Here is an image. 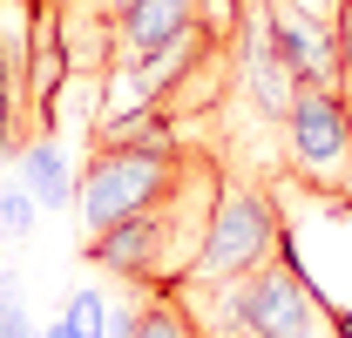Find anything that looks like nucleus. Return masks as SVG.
Listing matches in <instances>:
<instances>
[{
	"instance_id": "f257e3e1",
	"label": "nucleus",
	"mask_w": 352,
	"mask_h": 338,
	"mask_svg": "<svg viewBox=\"0 0 352 338\" xmlns=\"http://www.w3.org/2000/svg\"><path fill=\"white\" fill-rule=\"evenodd\" d=\"M285 237H292V230H285L278 196L264 190L258 176H230V169H223V190H217V203H210L204 244L190 257V278H183V284H237V278L258 271Z\"/></svg>"
},
{
	"instance_id": "f03ea898",
	"label": "nucleus",
	"mask_w": 352,
	"mask_h": 338,
	"mask_svg": "<svg viewBox=\"0 0 352 338\" xmlns=\"http://www.w3.org/2000/svg\"><path fill=\"white\" fill-rule=\"evenodd\" d=\"M183 169H190L183 142L176 149H95L82 183H75V223H82V237H95V230H109V223H122L135 210H156L183 183Z\"/></svg>"
},
{
	"instance_id": "7ed1b4c3",
	"label": "nucleus",
	"mask_w": 352,
	"mask_h": 338,
	"mask_svg": "<svg viewBox=\"0 0 352 338\" xmlns=\"http://www.w3.org/2000/svg\"><path fill=\"white\" fill-rule=\"evenodd\" d=\"M278 142H285V176L305 196L352 210V115L339 88H298Z\"/></svg>"
},
{
	"instance_id": "20e7f679",
	"label": "nucleus",
	"mask_w": 352,
	"mask_h": 338,
	"mask_svg": "<svg viewBox=\"0 0 352 338\" xmlns=\"http://www.w3.org/2000/svg\"><path fill=\"white\" fill-rule=\"evenodd\" d=\"M271 41H278V61H285L292 88H339L346 54H339V21L332 14L271 0Z\"/></svg>"
},
{
	"instance_id": "39448f33",
	"label": "nucleus",
	"mask_w": 352,
	"mask_h": 338,
	"mask_svg": "<svg viewBox=\"0 0 352 338\" xmlns=\"http://www.w3.org/2000/svg\"><path fill=\"white\" fill-rule=\"evenodd\" d=\"M190 27H197V0H129L116 14V68L183 41Z\"/></svg>"
},
{
	"instance_id": "423d86ee",
	"label": "nucleus",
	"mask_w": 352,
	"mask_h": 338,
	"mask_svg": "<svg viewBox=\"0 0 352 338\" xmlns=\"http://www.w3.org/2000/svg\"><path fill=\"white\" fill-rule=\"evenodd\" d=\"M21 183L34 190V203H75V183H68V163H61V149L47 142V135H34L28 149H21Z\"/></svg>"
},
{
	"instance_id": "0eeeda50",
	"label": "nucleus",
	"mask_w": 352,
	"mask_h": 338,
	"mask_svg": "<svg viewBox=\"0 0 352 338\" xmlns=\"http://www.w3.org/2000/svg\"><path fill=\"white\" fill-rule=\"evenodd\" d=\"M135 338H204V325L183 304V291H142V325H135Z\"/></svg>"
},
{
	"instance_id": "6e6552de",
	"label": "nucleus",
	"mask_w": 352,
	"mask_h": 338,
	"mask_svg": "<svg viewBox=\"0 0 352 338\" xmlns=\"http://www.w3.org/2000/svg\"><path fill=\"white\" fill-rule=\"evenodd\" d=\"M34 216H41V203H34V190H28V183L0 190V237H28V230H34Z\"/></svg>"
},
{
	"instance_id": "1a4fd4ad",
	"label": "nucleus",
	"mask_w": 352,
	"mask_h": 338,
	"mask_svg": "<svg viewBox=\"0 0 352 338\" xmlns=\"http://www.w3.org/2000/svg\"><path fill=\"white\" fill-rule=\"evenodd\" d=\"M47 338H102V325H82V318H68V311H61V318H54V332Z\"/></svg>"
},
{
	"instance_id": "9d476101",
	"label": "nucleus",
	"mask_w": 352,
	"mask_h": 338,
	"mask_svg": "<svg viewBox=\"0 0 352 338\" xmlns=\"http://www.w3.org/2000/svg\"><path fill=\"white\" fill-rule=\"evenodd\" d=\"M88 7H95V14H102V21H109V41H116V14H122V7H129V0H88Z\"/></svg>"
},
{
	"instance_id": "9b49d317",
	"label": "nucleus",
	"mask_w": 352,
	"mask_h": 338,
	"mask_svg": "<svg viewBox=\"0 0 352 338\" xmlns=\"http://www.w3.org/2000/svg\"><path fill=\"white\" fill-rule=\"evenodd\" d=\"M339 95H346V115H352V54H346V75H339Z\"/></svg>"
},
{
	"instance_id": "f8f14e48",
	"label": "nucleus",
	"mask_w": 352,
	"mask_h": 338,
	"mask_svg": "<svg viewBox=\"0 0 352 338\" xmlns=\"http://www.w3.org/2000/svg\"><path fill=\"white\" fill-rule=\"evenodd\" d=\"M292 7H311V14H339V0H292Z\"/></svg>"
},
{
	"instance_id": "ddd939ff",
	"label": "nucleus",
	"mask_w": 352,
	"mask_h": 338,
	"mask_svg": "<svg viewBox=\"0 0 352 338\" xmlns=\"http://www.w3.org/2000/svg\"><path fill=\"white\" fill-rule=\"evenodd\" d=\"M0 7H7V0H0Z\"/></svg>"
}]
</instances>
